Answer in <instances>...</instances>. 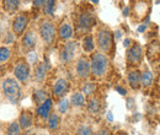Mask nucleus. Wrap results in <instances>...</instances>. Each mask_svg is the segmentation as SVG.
<instances>
[{
  "instance_id": "4c0bfd02",
  "label": "nucleus",
  "mask_w": 160,
  "mask_h": 135,
  "mask_svg": "<svg viewBox=\"0 0 160 135\" xmlns=\"http://www.w3.org/2000/svg\"><path fill=\"white\" fill-rule=\"evenodd\" d=\"M116 38H117V39L121 38V32H120V31H117V32H116Z\"/></svg>"
},
{
  "instance_id": "5701e85b",
  "label": "nucleus",
  "mask_w": 160,
  "mask_h": 135,
  "mask_svg": "<svg viewBox=\"0 0 160 135\" xmlns=\"http://www.w3.org/2000/svg\"><path fill=\"white\" fill-rule=\"evenodd\" d=\"M82 48L85 52H92L94 48H95V43H94V38L91 35L86 36L84 41H82Z\"/></svg>"
},
{
  "instance_id": "9d476101",
  "label": "nucleus",
  "mask_w": 160,
  "mask_h": 135,
  "mask_svg": "<svg viewBox=\"0 0 160 135\" xmlns=\"http://www.w3.org/2000/svg\"><path fill=\"white\" fill-rule=\"evenodd\" d=\"M95 25V16L91 12H81L78 17V27L80 30H89Z\"/></svg>"
},
{
  "instance_id": "f257e3e1",
  "label": "nucleus",
  "mask_w": 160,
  "mask_h": 135,
  "mask_svg": "<svg viewBox=\"0 0 160 135\" xmlns=\"http://www.w3.org/2000/svg\"><path fill=\"white\" fill-rule=\"evenodd\" d=\"M2 92L11 103H18L21 98V87L14 77H8L2 82Z\"/></svg>"
},
{
  "instance_id": "c85d7f7f",
  "label": "nucleus",
  "mask_w": 160,
  "mask_h": 135,
  "mask_svg": "<svg viewBox=\"0 0 160 135\" xmlns=\"http://www.w3.org/2000/svg\"><path fill=\"white\" fill-rule=\"evenodd\" d=\"M77 135H94L92 134V129L89 125H81L77 130Z\"/></svg>"
},
{
  "instance_id": "f3484780",
  "label": "nucleus",
  "mask_w": 160,
  "mask_h": 135,
  "mask_svg": "<svg viewBox=\"0 0 160 135\" xmlns=\"http://www.w3.org/2000/svg\"><path fill=\"white\" fill-rule=\"evenodd\" d=\"M128 84L133 90H137L140 86V73L138 70H133L128 74Z\"/></svg>"
},
{
  "instance_id": "9b49d317",
  "label": "nucleus",
  "mask_w": 160,
  "mask_h": 135,
  "mask_svg": "<svg viewBox=\"0 0 160 135\" xmlns=\"http://www.w3.org/2000/svg\"><path fill=\"white\" fill-rule=\"evenodd\" d=\"M69 90V82L64 79H58L53 86V95L57 98H62L67 95Z\"/></svg>"
},
{
  "instance_id": "4468645a",
  "label": "nucleus",
  "mask_w": 160,
  "mask_h": 135,
  "mask_svg": "<svg viewBox=\"0 0 160 135\" xmlns=\"http://www.w3.org/2000/svg\"><path fill=\"white\" fill-rule=\"evenodd\" d=\"M49 69V65L47 63H40L37 66H36V70H35V79L38 81V82H42L44 79H46V75H47V70Z\"/></svg>"
},
{
  "instance_id": "2f4dec72",
  "label": "nucleus",
  "mask_w": 160,
  "mask_h": 135,
  "mask_svg": "<svg viewBox=\"0 0 160 135\" xmlns=\"http://www.w3.org/2000/svg\"><path fill=\"white\" fill-rule=\"evenodd\" d=\"M116 91H117L120 95H123V96L127 94V92H126V90H124L123 87H121V86H117V87H116Z\"/></svg>"
},
{
  "instance_id": "cd10ccee",
  "label": "nucleus",
  "mask_w": 160,
  "mask_h": 135,
  "mask_svg": "<svg viewBox=\"0 0 160 135\" xmlns=\"http://www.w3.org/2000/svg\"><path fill=\"white\" fill-rule=\"evenodd\" d=\"M95 90H96V85L95 84H92V82H88V84H85L84 85V89H82V95H86V96H90V95H92L94 92H95Z\"/></svg>"
},
{
  "instance_id": "20e7f679",
  "label": "nucleus",
  "mask_w": 160,
  "mask_h": 135,
  "mask_svg": "<svg viewBox=\"0 0 160 135\" xmlns=\"http://www.w3.org/2000/svg\"><path fill=\"white\" fill-rule=\"evenodd\" d=\"M40 35L46 44H52L56 39V27L51 21H42L40 25Z\"/></svg>"
},
{
  "instance_id": "f8f14e48",
  "label": "nucleus",
  "mask_w": 160,
  "mask_h": 135,
  "mask_svg": "<svg viewBox=\"0 0 160 135\" xmlns=\"http://www.w3.org/2000/svg\"><path fill=\"white\" fill-rule=\"evenodd\" d=\"M91 70H90V61L86 58L81 57L78 60V64H77V74L80 79H86V77L90 75Z\"/></svg>"
},
{
  "instance_id": "a211bd4d",
  "label": "nucleus",
  "mask_w": 160,
  "mask_h": 135,
  "mask_svg": "<svg viewBox=\"0 0 160 135\" xmlns=\"http://www.w3.org/2000/svg\"><path fill=\"white\" fill-rule=\"evenodd\" d=\"M100 108H101V103L99 98L92 97V98L89 99V102H88V111L91 114H98L100 112Z\"/></svg>"
},
{
  "instance_id": "c756f323",
  "label": "nucleus",
  "mask_w": 160,
  "mask_h": 135,
  "mask_svg": "<svg viewBox=\"0 0 160 135\" xmlns=\"http://www.w3.org/2000/svg\"><path fill=\"white\" fill-rule=\"evenodd\" d=\"M69 99L68 98H63L62 101L59 102V104H58V111H59L60 113H65L67 111H68V108H69Z\"/></svg>"
},
{
  "instance_id": "393cba45",
  "label": "nucleus",
  "mask_w": 160,
  "mask_h": 135,
  "mask_svg": "<svg viewBox=\"0 0 160 135\" xmlns=\"http://www.w3.org/2000/svg\"><path fill=\"white\" fill-rule=\"evenodd\" d=\"M47 98H48V97H47V94H46L44 91H42V90H37V91H35V94H33V99H35V102H36L38 106L42 104Z\"/></svg>"
},
{
  "instance_id": "473e14b6",
  "label": "nucleus",
  "mask_w": 160,
  "mask_h": 135,
  "mask_svg": "<svg viewBox=\"0 0 160 135\" xmlns=\"http://www.w3.org/2000/svg\"><path fill=\"white\" fill-rule=\"evenodd\" d=\"M145 28H147V23H143V25H140L139 27H138V32H144L145 31Z\"/></svg>"
},
{
  "instance_id": "72a5a7b5",
  "label": "nucleus",
  "mask_w": 160,
  "mask_h": 135,
  "mask_svg": "<svg viewBox=\"0 0 160 135\" xmlns=\"http://www.w3.org/2000/svg\"><path fill=\"white\" fill-rule=\"evenodd\" d=\"M123 46L127 48V47H131V39L129 38H126L123 41Z\"/></svg>"
},
{
  "instance_id": "6e6552de",
  "label": "nucleus",
  "mask_w": 160,
  "mask_h": 135,
  "mask_svg": "<svg viewBox=\"0 0 160 135\" xmlns=\"http://www.w3.org/2000/svg\"><path fill=\"white\" fill-rule=\"evenodd\" d=\"M36 43H37L36 33L32 32V31L26 32L25 36H23L22 39H21V47H22L23 53H31V52L35 49Z\"/></svg>"
},
{
  "instance_id": "7c9ffc66",
  "label": "nucleus",
  "mask_w": 160,
  "mask_h": 135,
  "mask_svg": "<svg viewBox=\"0 0 160 135\" xmlns=\"http://www.w3.org/2000/svg\"><path fill=\"white\" fill-rule=\"evenodd\" d=\"M96 135H110V130L108 129H101V130L98 132Z\"/></svg>"
},
{
  "instance_id": "7ed1b4c3",
  "label": "nucleus",
  "mask_w": 160,
  "mask_h": 135,
  "mask_svg": "<svg viewBox=\"0 0 160 135\" xmlns=\"http://www.w3.org/2000/svg\"><path fill=\"white\" fill-rule=\"evenodd\" d=\"M112 43H113V36L111 31L102 28L98 32V46L103 53H108L111 51Z\"/></svg>"
},
{
  "instance_id": "a878e982",
  "label": "nucleus",
  "mask_w": 160,
  "mask_h": 135,
  "mask_svg": "<svg viewBox=\"0 0 160 135\" xmlns=\"http://www.w3.org/2000/svg\"><path fill=\"white\" fill-rule=\"evenodd\" d=\"M6 135H20V125L18 122H12L10 123V125L8 127Z\"/></svg>"
},
{
  "instance_id": "423d86ee",
  "label": "nucleus",
  "mask_w": 160,
  "mask_h": 135,
  "mask_svg": "<svg viewBox=\"0 0 160 135\" xmlns=\"http://www.w3.org/2000/svg\"><path fill=\"white\" fill-rule=\"evenodd\" d=\"M77 49H78V43L74 42V41H70V42H67L64 48L62 49V53H60V59L63 63H69L72 61L74 57H75V53H77Z\"/></svg>"
},
{
  "instance_id": "f03ea898",
  "label": "nucleus",
  "mask_w": 160,
  "mask_h": 135,
  "mask_svg": "<svg viewBox=\"0 0 160 135\" xmlns=\"http://www.w3.org/2000/svg\"><path fill=\"white\" fill-rule=\"evenodd\" d=\"M108 66V59L102 53H94L90 61V70L91 74L96 77H101L105 75Z\"/></svg>"
},
{
  "instance_id": "aec40b11",
  "label": "nucleus",
  "mask_w": 160,
  "mask_h": 135,
  "mask_svg": "<svg viewBox=\"0 0 160 135\" xmlns=\"http://www.w3.org/2000/svg\"><path fill=\"white\" fill-rule=\"evenodd\" d=\"M153 74L149 70H145L143 74H140V85H143L144 87H149L153 84Z\"/></svg>"
},
{
  "instance_id": "f704fd0d",
  "label": "nucleus",
  "mask_w": 160,
  "mask_h": 135,
  "mask_svg": "<svg viewBox=\"0 0 160 135\" xmlns=\"http://www.w3.org/2000/svg\"><path fill=\"white\" fill-rule=\"evenodd\" d=\"M44 4V0H40V1H33V5L35 6H43Z\"/></svg>"
},
{
  "instance_id": "1a4fd4ad",
  "label": "nucleus",
  "mask_w": 160,
  "mask_h": 135,
  "mask_svg": "<svg viewBox=\"0 0 160 135\" xmlns=\"http://www.w3.org/2000/svg\"><path fill=\"white\" fill-rule=\"evenodd\" d=\"M142 55H143V51H142V47L139 44H133L132 47H129L128 52H127V60L133 64V65H137L139 64L140 60H142Z\"/></svg>"
},
{
  "instance_id": "dca6fc26",
  "label": "nucleus",
  "mask_w": 160,
  "mask_h": 135,
  "mask_svg": "<svg viewBox=\"0 0 160 135\" xmlns=\"http://www.w3.org/2000/svg\"><path fill=\"white\" fill-rule=\"evenodd\" d=\"M32 122H33V117H32V114H31L30 112L23 111V112L21 113L20 119H19V125H20V128H23V129L30 128V127L32 125Z\"/></svg>"
},
{
  "instance_id": "0eeeda50",
  "label": "nucleus",
  "mask_w": 160,
  "mask_h": 135,
  "mask_svg": "<svg viewBox=\"0 0 160 135\" xmlns=\"http://www.w3.org/2000/svg\"><path fill=\"white\" fill-rule=\"evenodd\" d=\"M28 23V19L25 14H18L12 20V32L15 36H21Z\"/></svg>"
},
{
  "instance_id": "b1692460",
  "label": "nucleus",
  "mask_w": 160,
  "mask_h": 135,
  "mask_svg": "<svg viewBox=\"0 0 160 135\" xmlns=\"http://www.w3.org/2000/svg\"><path fill=\"white\" fill-rule=\"evenodd\" d=\"M43 12L44 15H48V16H52L53 12H54V7H56V1L53 0H48V1H44L43 4Z\"/></svg>"
},
{
  "instance_id": "39448f33",
  "label": "nucleus",
  "mask_w": 160,
  "mask_h": 135,
  "mask_svg": "<svg viewBox=\"0 0 160 135\" xmlns=\"http://www.w3.org/2000/svg\"><path fill=\"white\" fill-rule=\"evenodd\" d=\"M14 74H15V77L20 82H26L30 77V65H28V63L26 60H19L15 65Z\"/></svg>"
},
{
  "instance_id": "2eb2a0df",
  "label": "nucleus",
  "mask_w": 160,
  "mask_h": 135,
  "mask_svg": "<svg viewBox=\"0 0 160 135\" xmlns=\"http://www.w3.org/2000/svg\"><path fill=\"white\" fill-rule=\"evenodd\" d=\"M58 35H59V37L62 39H70L73 37V27H72V25L68 23V22H63L60 25Z\"/></svg>"
},
{
  "instance_id": "ddd939ff",
  "label": "nucleus",
  "mask_w": 160,
  "mask_h": 135,
  "mask_svg": "<svg viewBox=\"0 0 160 135\" xmlns=\"http://www.w3.org/2000/svg\"><path fill=\"white\" fill-rule=\"evenodd\" d=\"M52 106H53V102H52V99L51 98H47L42 104H40L38 107H37V114L41 117V118H43V119H47L49 114H51V109H52Z\"/></svg>"
},
{
  "instance_id": "e433bc0d",
  "label": "nucleus",
  "mask_w": 160,
  "mask_h": 135,
  "mask_svg": "<svg viewBox=\"0 0 160 135\" xmlns=\"http://www.w3.org/2000/svg\"><path fill=\"white\" fill-rule=\"evenodd\" d=\"M107 119H108L110 122H112V120H113V116H112V113H111V112H108V113H107Z\"/></svg>"
},
{
  "instance_id": "bb28decb",
  "label": "nucleus",
  "mask_w": 160,
  "mask_h": 135,
  "mask_svg": "<svg viewBox=\"0 0 160 135\" xmlns=\"http://www.w3.org/2000/svg\"><path fill=\"white\" fill-rule=\"evenodd\" d=\"M10 58V49L5 46L0 47V63H6Z\"/></svg>"
},
{
  "instance_id": "412c9836",
  "label": "nucleus",
  "mask_w": 160,
  "mask_h": 135,
  "mask_svg": "<svg viewBox=\"0 0 160 135\" xmlns=\"http://www.w3.org/2000/svg\"><path fill=\"white\" fill-rule=\"evenodd\" d=\"M19 4H20V1H15V0H9V1H4L2 2V6H4V9H5V11L6 12H9V14H15V11H16V9L19 7Z\"/></svg>"
},
{
  "instance_id": "6ab92c4d",
  "label": "nucleus",
  "mask_w": 160,
  "mask_h": 135,
  "mask_svg": "<svg viewBox=\"0 0 160 135\" xmlns=\"http://www.w3.org/2000/svg\"><path fill=\"white\" fill-rule=\"evenodd\" d=\"M73 106H75V107H82V106H85V103H86V101H85V96L81 94V92H75V94H73L72 97H70V101H69Z\"/></svg>"
},
{
  "instance_id": "c9c22d12",
  "label": "nucleus",
  "mask_w": 160,
  "mask_h": 135,
  "mask_svg": "<svg viewBox=\"0 0 160 135\" xmlns=\"http://www.w3.org/2000/svg\"><path fill=\"white\" fill-rule=\"evenodd\" d=\"M128 12H129V7H124V10H123V15H124V16H128V15H129Z\"/></svg>"
},
{
  "instance_id": "4be33fe9",
  "label": "nucleus",
  "mask_w": 160,
  "mask_h": 135,
  "mask_svg": "<svg viewBox=\"0 0 160 135\" xmlns=\"http://www.w3.org/2000/svg\"><path fill=\"white\" fill-rule=\"evenodd\" d=\"M48 119V127L51 130H56L59 125V122H60V118L57 113H52L49 114V117L47 118Z\"/></svg>"
},
{
  "instance_id": "58836bf2",
  "label": "nucleus",
  "mask_w": 160,
  "mask_h": 135,
  "mask_svg": "<svg viewBox=\"0 0 160 135\" xmlns=\"http://www.w3.org/2000/svg\"><path fill=\"white\" fill-rule=\"evenodd\" d=\"M117 135H127V134H124V133H118Z\"/></svg>"
}]
</instances>
